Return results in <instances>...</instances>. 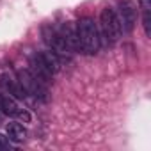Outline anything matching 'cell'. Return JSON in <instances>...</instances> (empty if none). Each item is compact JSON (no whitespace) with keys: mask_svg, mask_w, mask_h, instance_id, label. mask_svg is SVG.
I'll list each match as a JSON object with an SVG mask.
<instances>
[{"mask_svg":"<svg viewBox=\"0 0 151 151\" xmlns=\"http://www.w3.org/2000/svg\"><path fill=\"white\" fill-rule=\"evenodd\" d=\"M77 34H78L80 50L86 55H94L100 50V45H101L100 30L93 18H82L77 23Z\"/></svg>","mask_w":151,"mask_h":151,"instance_id":"6da1fadb","label":"cell"},{"mask_svg":"<svg viewBox=\"0 0 151 151\" xmlns=\"http://www.w3.org/2000/svg\"><path fill=\"white\" fill-rule=\"evenodd\" d=\"M100 39H105L107 45H112L116 41H119L123 30L119 25V20L114 13L112 7H103L100 13Z\"/></svg>","mask_w":151,"mask_h":151,"instance_id":"7a4b0ae2","label":"cell"},{"mask_svg":"<svg viewBox=\"0 0 151 151\" xmlns=\"http://www.w3.org/2000/svg\"><path fill=\"white\" fill-rule=\"evenodd\" d=\"M117 20H119V25H121V30L130 34L133 29H135V23H137V6L132 2V0H117V7L114 9Z\"/></svg>","mask_w":151,"mask_h":151,"instance_id":"3957f363","label":"cell"},{"mask_svg":"<svg viewBox=\"0 0 151 151\" xmlns=\"http://www.w3.org/2000/svg\"><path fill=\"white\" fill-rule=\"evenodd\" d=\"M18 80L25 87L29 96H34L36 100H41V101L48 100V87H46V84L37 80L29 69H20L18 71Z\"/></svg>","mask_w":151,"mask_h":151,"instance_id":"277c9868","label":"cell"},{"mask_svg":"<svg viewBox=\"0 0 151 151\" xmlns=\"http://www.w3.org/2000/svg\"><path fill=\"white\" fill-rule=\"evenodd\" d=\"M41 36H43V41L50 46V50H53V52H55V53H59L60 57H64V55L71 53V52L68 50V46H66L64 39L60 37L59 30H57V29H53L52 25H43V29H41Z\"/></svg>","mask_w":151,"mask_h":151,"instance_id":"5b68a950","label":"cell"},{"mask_svg":"<svg viewBox=\"0 0 151 151\" xmlns=\"http://www.w3.org/2000/svg\"><path fill=\"white\" fill-rule=\"evenodd\" d=\"M59 34L60 37L64 39L68 50L73 53V52H77L80 50V43H78V34H77V23H73V22H64L59 29Z\"/></svg>","mask_w":151,"mask_h":151,"instance_id":"8992f818","label":"cell"},{"mask_svg":"<svg viewBox=\"0 0 151 151\" xmlns=\"http://www.w3.org/2000/svg\"><path fill=\"white\" fill-rule=\"evenodd\" d=\"M29 71L34 75V77L37 78V80H41L43 84H46L48 86V82H50V78L53 77V75L50 73V69L46 68V64L43 62V59H41V55L39 53H34L32 57H30V62H29Z\"/></svg>","mask_w":151,"mask_h":151,"instance_id":"52a82bcc","label":"cell"},{"mask_svg":"<svg viewBox=\"0 0 151 151\" xmlns=\"http://www.w3.org/2000/svg\"><path fill=\"white\" fill-rule=\"evenodd\" d=\"M0 80H2L4 87L9 91V94H13L14 98H18V100H25V98H29V94H27L25 87L20 84V80H18V78L14 80V78L7 77V75H4V77H0Z\"/></svg>","mask_w":151,"mask_h":151,"instance_id":"ba28073f","label":"cell"},{"mask_svg":"<svg viewBox=\"0 0 151 151\" xmlns=\"http://www.w3.org/2000/svg\"><path fill=\"white\" fill-rule=\"evenodd\" d=\"M39 55H41L43 62L46 64V68L50 69V73H52V75H55V73H59V71H60L62 59H60V55H59V53H55L53 50H46V52H43V53H39Z\"/></svg>","mask_w":151,"mask_h":151,"instance_id":"9c48e42d","label":"cell"},{"mask_svg":"<svg viewBox=\"0 0 151 151\" xmlns=\"http://www.w3.org/2000/svg\"><path fill=\"white\" fill-rule=\"evenodd\" d=\"M0 109L7 116H16L20 107H18V103L14 101V98L11 94H0Z\"/></svg>","mask_w":151,"mask_h":151,"instance_id":"30bf717a","label":"cell"},{"mask_svg":"<svg viewBox=\"0 0 151 151\" xmlns=\"http://www.w3.org/2000/svg\"><path fill=\"white\" fill-rule=\"evenodd\" d=\"M7 135H9L11 140L22 142V140H25V137H27V130H25L23 124H20V123H9V124H7Z\"/></svg>","mask_w":151,"mask_h":151,"instance_id":"8fae6325","label":"cell"},{"mask_svg":"<svg viewBox=\"0 0 151 151\" xmlns=\"http://www.w3.org/2000/svg\"><path fill=\"white\" fill-rule=\"evenodd\" d=\"M139 6L142 9V25H144V32L146 36L151 34L149 30V23H151V18H149V9H151V4H149V0H139Z\"/></svg>","mask_w":151,"mask_h":151,"instance_id":"7c38bea8","label":"cell"},{"mask_svg":"<svg viewBox=\"0 0 151 151\" xmlns=\"http://www.w3.org/2000/svg\"><path fill=\"white\" fill-rule=\"evenodd\" d=\"M14 117H18V119L23 121V123H30V119H32V116H30V112H29L27 109H18V112H16Z\"/></svg>","mask_w":151,"mask_h":151,"instance_id":"4fadbf2b","label":"cell"},{"mask_svg":"<svg viewBox=\"0 0 151 151\" xmlns=\"http://www.w3.org/2000/svg\"><path fill=\"white\" fill-rule=\"evenodd\" d=\"M6 149H11V139L6 137L4 133H0V151H6Z\"/></svg>","mask_w":151,"mask_h":151,"instance_id":"5bb4252c","label":"cell"},{"mask_svg":"<svg viewBox=\"0 0 151 151\" xmlns=\"http://www.w3.org/2000/svg\"><path fill=\"white\" fill-rule=\"evenodd\" d=\"M2 123H4V116H2V114H0V124H2Z\"/></svg>","mask_w":151,"mask_h":151,"instance_id":"9a60e30c","label":"cell"}]
</instances>
